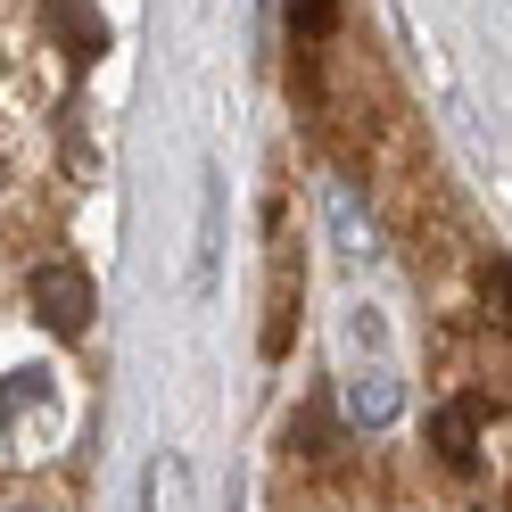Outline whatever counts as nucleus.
Masks as SVG:
<instances>
[{
  "mask_svg": "<svg viewBox=\"0 0 512 512\" xmlns=\"http://www.w3.org/2000/svg\"><path fill=\"white\" fill-rule=\"evenodd\" d=\"M471 430H479V397L446 405V413H438V455H446V463H471Z\"/></svg>",
  "mask_w": 512,
  "mask_h": 512,
  "instance_id": "3",
  "label": "nucleus"
},
{
  "mask_svg": "<svg viewBox=\"0 0 512 512\" xmlns=\"http://www.w3.org/2000/svg\"><path fill=\"white\" fill-rule=\"evenodd\" d=\"M331 9H339V0H290V25H298V34H323Z\"/></svg>",
  "mask_w": 512,
  "mask_h": 512,
  "instance_id": "4",
  "label": "nucleus"
},
{
  "mask_svg": "<svg viewBox=\"0 0 512 512\" xmlns=\"http://www.w3.org/2000/svg\"><path fill=\"white\" fill-rule=\"evenodd\" d=\"M25 298H34V314H42L50 331H67V339L91 323V281L75 265H42L34 281H25Z\"/></svg>",
  "mask_w": 512,
  "mask_h": 512,
  "instance_id": "1",
  "label": "nucleus"
},
{
  "mask_svg": "<svg viewBox=\"0 0 512 512\" xmlns=\"http://www.w3.org/2000/svg\"><path fill=\"white\" fill-rule=\"evenodd\" d=\"M347 413H356V422H389V413H397V380H389V372L347 380Z\"/></svg>",
  "mask_w": 512,
  "mask_h": 512,
  "instance_id": "2",
  "label": "nucleus"
}]
</instances>
